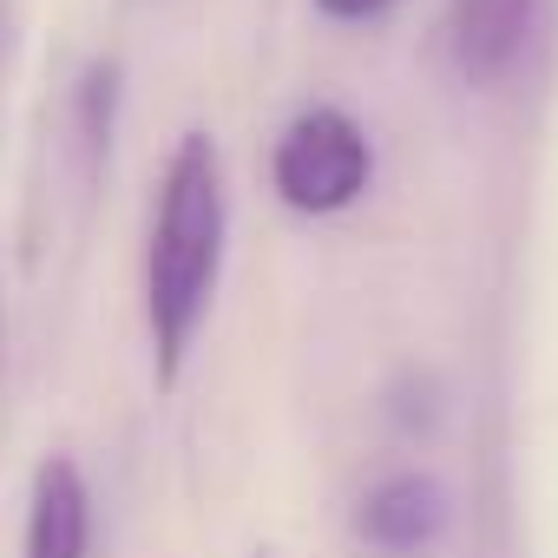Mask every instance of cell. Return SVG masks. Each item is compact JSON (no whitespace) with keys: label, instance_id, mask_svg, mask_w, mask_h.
Here are the masks:
<instances>
[{"label":"cell","instance_id":"7a4b0ae2","mask_svg":"<svg viewBox=\"0 0 558 558\" xmlns=\"http://www.w3.org/2000/svg\"><path fill=\"white\" fill-rule=\"evenodd\" d=\"M368 178H375V145H368L362 119L342 106L296 112L269 145V191L303 217H336V210L362 204Z\"/></svg>","mask_w":558,"mask_h":558},{"label":"cell","instance_id":"52a82bcc","mask_svg":"<svg viewBox=\"0 0 558 558\" xmlns=\"http://www.w3.org/2000/svg\"><path fill=\"white\" fill-rule=\"evenodd\" d=\"M316 8H323L329 21H342V27H362V21H381L395 0H316Z\"/></svg>","mask_w":558,"mask_h":558},{"label":"cell","instance_id":"3957f363","mask_svg":"<svg viewBox=\"0 0 558 558\" xmlns=\"http://www.w3.org/2000/svg\"><path fill=\"white\" fill-rule=\"evenodd\" d=\"M538 27V0H447V60L466 86H499Z\"/></svg>","mask_w":558,"mask_h":558},{"label":"cell","instance_id":"5b68a950","mask_svg":"<svg viewBox=\"0 0 558 558\" xmlns=\"http://www.w3.org/2000/svg\"><path fill=\"white\" fill-rule=\"evenodd\" d=\"M447 486L434 473H388L362 493L355 506V532L375 545V551H421L447 532Z\"/></svg>","mask_w":558,"mask_h":558},{"label":"cell","instance_id":"8992f818","mask_svg":"<svg viewBox=\"0 0 558 558\" xmlns=\"http://www.w3.org/2000/svg\"><path fill=\"white\" fill-rule=\"evenodd\" d=\"M80 151H86V171L99 178L106 151H112V106H119V66L112 60H93L86 80H80Z\"/></svg>","mask_w":558,"mask_h":558},{"label":"cell","instance_id":"277c9868","mask_svg":"<svg viewBox=\"0 0 558 558\" xmlns=\"http://www.w3.org/2000/svg\"><path fill=\"white\" fill-rule=\"evenodd\" d=\"M21 558H93V486H86L80 460L47 453L34 466Z\"/></svg>","mask_w":558,"mask_h":558},{"label":"cell","instance_id":"6da1fadb","mask_svg":"<svg viewBox=\"0 0 558 558\" xmlns=\"http://www.w3.org/2000/svg\"><path fill=\"white\" fill-rule=\"evenodd\" d=\"M223 236H230L223 151L210 132H184L165 158L151 236H145V342H151L158 395L184 381V362L204 336L217 276H223Z\"/></svg>","mask_w":558,"mask_h":558}]
</instances>
